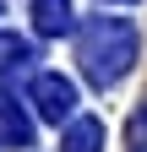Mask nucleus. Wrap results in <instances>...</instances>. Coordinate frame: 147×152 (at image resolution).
I'll return each mask as SVG.
<instances>
[{"label": "nucleus", "instance_id": "39448f33", "mask_svg": "<svg viewBox=\"0 0 147 152\" xmlns=\"http://www.w3.org/2000/svg\"><path fill=\"white\" fill-rule=\"evenodd\" d=\"M0 147H33V120L16 103H0Z\"/></svg>", "mask_w": 147, "mask_h": 152}, {"label": "nucleus", "instance_id": "7ed1b4c3", "mask_svg": "<svg viewBox=\"0 0 147 152\" xmlns=\"http://www.w3.org/2000/svg\"><path fill=\"white\" fill-rule=\"evenodd\" d=\"M60 152H104V120L98 114H71L65 136H60Z\"/></svg>", "mask_w": 147, "mask_h": 152}, {"label": "nucleus", "instance_id": "20e7f679", "mask_svg": "<svg viewBox=\"0 0 147 152\" xmlns=\"http://www.w3.org/2000/svg\"><path fill=\"white\" fill-rule=\"evenodd\" d=\"M33 27L44 38H60L76 27V11H71V0H33Z\"/></svg>", "mask_w": 147, "mask_h": 152}, {"label": "nucleus", "instance_id": "f257e3e1", "mask_svg": "<svg viewBox=\"0 0 147 152\" xmlns=\"http://www.w3.org/2000/svg\"><path fill=\"white\" fill-rule=\"evenodd\" d=\"M136 27L125 22V16H93V22L82 27V38H76V60H82V76L93 87H115V82H125L131 76V65H136Z\"/></svg>", "mask_w": 147, "mask_h": 152}, {"label": "nucleus", "instance_id": "6e6552de", "mask_svg": "<svg viewBox=\"0 0 147 152\" xmlns=\"http://www.w3.org/2000/svg\"><path fill=\"white\" fill-rule=\"evenodd\" d=\"M136 152H147V147H136Z\"/></svg>", "mask_w": 147, "mask_h": 152}, {"label": "nucleus", "instance_id": "0eeeda50", "mask_svg": "<svg viewBox=\"0 0 147 152\" xmlns=\"http://www.w3.org/2000/svg\"><path fill=\"white\" fill-rule=\"evenodd\" d=\"M131 136H136V141H147V109H136V120H131Z\"/></svg>", "mask_w": 147, "mask_h": 152}, {"label": "nucleus", "instance_id": "f03ea898", "mask_svg": "<svg viewBox=\"0 0 147 152\" xmlns=\"http://www.w3.org/2000/svg\"><path fill=\"white\" fill-rule=\"evenodd\" d=\"M33 109H38L49 125L71 120V114H76V82H71V76H54V71L33 76Z\"/></svg>", "mask_w": 147, "mask_h": 152}, {"label": "nucleus", "instance_id": "423d86ee", "mask_svg": "<svg viewBox=\"0 0 147 152\" xmlns=\"http://www.w3.org/2000/svg\"><path fill=\"white\" fill-rule=\"evenodd\" d=\"M27 60H33L27 38H16V33H0V71H11V65H27Z\"/></svg>", "mask_w": 147, "mask_h": 152}]
</instances>
